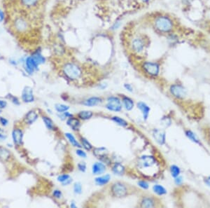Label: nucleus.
I'll use <instances>...</instances> for the list:
<instances>
[{"instance_id":"1","label":"nucleus","mask_w":210,"mask_h":208,"mask_svg":"<svg viewBox=\"0 0 210 208\" xmlns=\"http://www.w3.org/2000/svg\"><path fill=\"white\" fill-rule=\"evenodd\" d=\"M153 26L161 33H169L174 28V23L170 17L161 15L154 19Z\"/></svg>"},{"instance_id":"2","label":"nucleus","mask_w":210,"mask_h":208,"mask_svg":"<svg viewBox=\"0 0 210 208\" xmlns=\"http://www.w3.org/2000/svg\"><path fill=\"white\" fill-rule=\"evenodd\" d=\"M63 72L68 79L72 81L79 79L82 75V70L74 62H67L63 67Z\"/></svg>"},{"instance_id":"3","label":"nucleus","mask_w":210,"mask_h":208,"mask_svg":"<svg viewBox=\"0 0 210 208\" xmlns=\"http://www.w3.org/2000/svg\"><path fill=\"white\" fill-rule=\"evenodd\" d=\"M13 28L18 33H24L28 30L29 25L24 17L18 16L13 20Z\"/></svg>"},{"instance_id":"4","label":"nucleus","mask_w":210,"mask_h":208,"mask_svg":"<svg viewBox=\"0 0 210 208\" xmlns=\"http://www.w3.org/2000/svg\"><path fill=\"white\" fill-rule=\"evenodd\" d=\"M130 44H131L130 46H131L133 52L140 53L143 51L145 48V40L142 37L137 35L131 39Z\"/></svg>"},{"instance_id":"5","label":"nucleus","mask_w":210,"mask_h":208,"mask_svg":"<svg viewBox=\"0 0 210 208\" xmlns=\"http://www.w3.org/2000/svg\"><path fill=\"white\" fill-rule=\"evenodd\" d=\"M144 72L151 76H157L160 72V65L157 62H144L142 65Z\"/></svg>"},{"instance_id":"6","label":"nucleus","mask_w":210,"mask_h":208,"mask_svg":"<svg viewBox=\"0 0 210 208\" xmlns=\"http://www.w3.org/2000/svg\"><path fill=\"white\" fill-rule=\"evenodd\" d=\"M170 91L172 96L177 99H184L187 95L186 88L181 84H173L170 86Z\"/></svg>"},{"instance_id":"7","label":"nucleus","mask_w":210,"mask_h":208,"mask_svg":"<svg viewBox=\"0 0 210 208\" xmlns=\"http://www.w3.org/2000/svg\"><path fill=\"white\" fill-rule=\"evenodd\" d=\"M156 164V159L152 156H143L138 160V165L140 168L147 169L152 168Z\"/></svg>"},{"instance_id":"8","label":"nucleus","mask_w":210,"mask_h":208,"mask_svg":"<svg viewBox=\"0 0 210 208\" xmlns=\"http://www.w3.org/2000/svg\"><path fill=\"white\" fill-rule=\"evenodd\" d=\"M111 191L113 195L118 198L125 197L128 194V189H127L126 186L120 182L113 184L111 187Z\"/></svg>"},{"instance_id":"9","label":"nucleus","mask_w":210,"mask_h":208,"mask_svg":"<svg viewBox=\"0 0 210 208\" xmlns=\"http://www.w3.org/2000/svg\"><path fill=\"white\" fill-rule=\"evenodd\" d=\"M106 108L110 111L119 112L122 109L120 100L116 97H110L108 98Z\"/></svg>"},{"instance_id":"10","label":"nucleus","mask_w":210,"mask_h":208,"mask_svg":"<svg viewBox=\"0 0 210 208\" xmlns=\"http://www.w3.org/2000/svg\"><path fill=\"white\" fill-rule=\"evenodd\" d=\"M24 63L26 72L29 74H32L34 71L38 70L39 65L37 63V62L34 60V58L31 55L25 59Z\"/></svg>"},{"instance_id":"11","label":"nucleus","mask_w":210,"mask_h":208,"mask_svg":"<svg viewBox=\"0 0 210 208\" xmlns=\"http://www.w3.org/2000/svg\"><path fill=\"white\" fill-rule=\"evenodd\" d=\"M153 137L158 144L163 145L166 140V135L164 130L161 129H154L153 130Z\"/></svg>"},{"instance_id":"12","label":"nucleus","mask_w":210,"mask_h":208,"mask_svg":"<svg viewBox=\"0 0 210 208\" xmlns=\"http://www.w3.org/2000/svg\"><path fill=\"white\" fill-rule=\"evenodd\" d=\"M23 100L25 102H32L34 100L33 91L30 87H25L22 93Z\"/></svg>"},{"instance_id":"13","label":"nucleus","mask_w":210,"mask_h":208,"mask_svg":"<svg viewBox=\"0 0 210 208\" xmlns=\"http://www.w3.org/2000/svg\"><path fill=\"white\" fill-rule=\"evenodd\" d=\"M23 131L19 128L14 129L12 133V138L14 143L17 145H20L23 142Z\"/></svg>"},{"instance_id":"14","label":"nucleus","mask_w":210,"mask_h":208,"mask_svg":"<svg viewBox=\"0 0 210 208\" xmlns=\"http://www.w3.org/2000/svg\"><path fill=\"white\" fill-rule=\"evenodd\" d=\"M19 2L24 8H34L39 4L41 0H19Z\"/></svg>"},{"instance_id":"15","label":"nucleus","mask_w":210,"mask_h":208,"mask_svg":"<svg viewBox=\"0 0 210 208\" xmlns=\"http://www.w3.org/2000/svg\"><path fill=\"white\" fill-rule=\"evenodd\" d=\"M137 107L138 109H140V111L143 114V118L144 120H146L148 117H149V112L151 109L149 106H148L146 103L142 102H140L137 104Z\"/></svg>"},{"instance_id":"16","label":"nucleus","mask_w":210,"mask_h":208,"mask_svg":"<svg viewBox=\"0 0 210 208\" xmlns=\"http://www.w3.org/2000/svg\"><path fill=\"white\" fill-rule=\"evenodd\" d=\"M32 57L34 58V60L37 62V63L40 65L41 64H44L46 62V58L44 56L42 55L41 50L39 49H37L35 50L34 52L32 54Z\"/></svg>"},{"instance_id":"17","label":"nucleus","mask_w":210,"mask_h":208,"mask_svg":"<svg viewBox=\"0 0 210 208\" xmlns=\"http://www.w3.org/2000/svg\"><path fill=\"white\" fill-rule=\"evenodd\" d=\"M102 102V100L101 98L97 97H92L87 99L86 100H85L84 102V105L85 106H88V107H94V106H97L99 104H100Z\"/></svg>"},{"instance_id":"18","label":"nucleus","mask_w":210,"mask_h":208,"mask_svg":"<svg viewBox=\"0 0 210 208\" xmlns=\"http://www.w3.org/2000/svg\"><path fill=\"white\" fill-rule=\"evenodd\" d=\"M105 165L102 163H95V164H93L92 168L93 173L96 175L102 174L105 171Z\"/></svg>"},{"instance_id":"19","label":"nucleus","mask_w":210,"mask_h":208,"mask_svg":"<svg viewBox=\"0 0 210 208\" xmlns=\"http://www.w3.org/2000/svg\"><path fill=\"white\" fill-rule=\"evenodd\" d=\"M185 135L187 137V138L191 140L193 142L197 144H200L201 145V142L200 140V139L198 138V137L197 136V135L196 133H194L193 131H191L190 130H187L185 131Z\"/></svg>"},{"instance_id":"20","label":"nucleus","mask_w":210,"mask_h":208,"mask_svg":"<svg viewBox=\"0 0 210 208\" xmlns=\"http://www.w3.org/2000/svg\"><path fill=\"white\" fill-rule=\"evenodd\" d=\"M38 114L35 111H30L27 114L25 117V121L28 124H32L37 119Z\"/></svg>"},{"instance_id":"21","label":"nucleus","mask_w":210,"mask_h":208,"mask_svg":"<svg viewBox=\"0 0 210 208\" xmlns=\"http://www.w3.org/2000/svg\"><path fill=\"white\" fill-rule=\"evenodd\" d=\"M93 153L95 155L97 158L99 159H103L106 157V155H107L108 151L106 150V148L104 147H100V148H96L94 149Z\"/></svg>"},{"instance_id":"22","label":"nucleus","mask_w":210,"mask_h":208,"mask_svg":"<svg viewBox=\"0 0 210 208\" xmlns=\"http://www.w3.org/2000/svg\"><path fill=\"white\" fill-rule=\"evenodd\" d=\"M67 125L70 126L74 130H76L79 128L80 127V121L79 119L74 117H70L67 121Z\"/></svg>"},{"instance_id":"23","label":"nucleus","mask_w":210,"mask_h":208,"mask_svg":"<svg viewBox=\"0 0 210 208\" xmlns=\"http://www.w3.org/2000/svg\"><path fill=\"white\" fill-rule=\"evenodd\" d=\"M110 179H111L110 175L105 174V175H103V176L97 177L95 179V183L97 184V185L103 186V185H105V184H107L109 182Z\"/></svg>"},{"instance_id":"24","label":"nucleus","mask_w":210,"mask_h":208,"mask_svg":"<svg viewBox=\"0 0 210 208\" xmlns=\"http://www.w3.org/2000/svg\"><path fill=\"white\" fill-rule=\"evenodd\" d=\"M153 191L158 195H163L165 194H167V190L165 189V187H163L160 184H156L153 186Z\"/></svg>"},{"instance_id":"25","label":"nucleus","mask_w":210,"mask_h":208,"mask_svg":"<svg viewBox=\"0 0 210 208\" xmlns=\"http://www.w3.org/2000/svg\"><path fill=\"white\" fill-rule=\"evenodd\" d=\"M114 173L118 175H122L125 172V168L120 163H115L114 165L112 168Z\"/></svg>"},{"instance_id":"26","label":"nucleus","mask_w":210,"mask_h":208,"mask_svg":"<svg viewBox=\"0 0 210 208\" xmlns=\"http://www.w3.org/2000/svg\"><path fill=\"white\" fill-rule=\"evenodd\" d=\"M123 103L124 105L125 108L128 111H131L134 107V102H133L132 100H131L130 97H124L123 98Z\"/></svg>"},{"instance_id":"27","label":"nucleus","mask_w":210,"mask_h":208,"mask_svg":"<svg viewBox=\"0 0 210 208\" xmlns=\"http://www.w3.org/2000/svg\"><path fill=\"white\" fill-rule=\"evenodd\" d=\"M58 182H61L63 184L64 186L68 185L71 182H72V179H71L69 175L68 174H62L60 176H59L58 177Z\"/></svg>"},{"instance_id":"28","label":"nucleus","mask_w":210,"mask_h":208,"mask_svg":"<svg viewBox=\"0 0 210 208\" xmlns=\"http://www.w3.org/2000/svg\"><path fill=\"white\" fill-rule=\"evenodd\" d=\"M155 205L154 200L151 198H145L141 201V206L142 207H153Z\"/></svg>"},{"instance_id":"29","label":"nucleus","mask_w":210,"mask_h":208,"mask_svg":"<svg viewBox=\"0 0 210 208\" xmlns=\"http://www.w3.org/2000/svg\"><path fill=\"white\" fill-rule=\"evenodd\" d=\"M93 112L90 111H81L79 113L78 117L83 120H88L93 117Z\"/></svg>"},{"instance_id":"30","label":"nucleus","mask_w":210,"mask_h":208,"mask_svg":"<svg viewBox=\"0 0 210 208\" xmlns=\"http://www.w3.org/2000/svg\"><path fill=\"white\" fill-rule=\"evenodd\" d=\"M65 136L67 138V139H69V141L71 144H72L74 147H79L81 148V144H80L79 142L76 140V138L74 137V135L72 134H71V133H65Z\"/></svg>"},{"instance_id":"31","label":"nucleus","mask_w":210,"mask_h":208,"mask_svg":"<svg viewBox=\"0 0 210 208\" xmlns=\"http://www.w3.org/2000/svg\"><path fill=\"white\" fill-rule=\"evenodd\" d=\"M11 156L10 152L4 148H0V159L6 160L9 159Z\"/></svg>"},{"instance_id":"32","label":"nucleus","mask_w":210,"mask_h":208,"mask_svg":"<svg viewBox=\"0 0 210 208\" xmlns=\"http://www.w3.org/2000/svg\"><path fill=\"white\" fill-rule=\"evenodd\" d=\"M170 173L172 176L174 178H175L179 176L180 173H181V170H180V168L177 165H173L170 167Z\"/></svg>"},{"instance_id":"33","label":"nucleus","mask_w":210,"mask_h":208,"mask_svg":"<svg viewBox=\"0 0 210 208\" xmlns=\"http://www.w3.org/2000/svg\"><path fill=\"white\" fill-rule=\"evenodd\" d=\"M43 121L44 123H45L46 126L48 127L49 130H53L55 128L54 123H53V121L50 118L47 117H43Z\"/></svg>"},{"instance_id":"34","label":"nucleus","mask_w":210,"mask_h":208,"mask_svg":"<svg viewBox=\"0 0 210 208\" xmlns=\"http://www.w3.org/2000/svg\"><path fill=\"white\" fill-rule=\"evenodd\" d=\"M112 120H113L115 123H117L118 125H119L120 126H123V127H125L128 126V123H127V121H125L123 118H121L118 117H114L112 118Z\"/></svg>"},{"instance_id":"35","label":"nucleus","mask_w":210,"mask_h":208,"mask_svg":"<svg viewBox=\"0 0 210 208\" xmlns=\"http://www.w3.org/2000/svg\"><path fill=\"white\" fill-rule=\"evenodd\" d=\"M55 107L56 110H57L58 112H60V113L67 112L68 109H69V107L67 106V105H63V104H56Z\"/></svg>"},{"instance_id":"36","label":"nucleus","mask_w":210,"mask_h":208,"mask_svg":"<svg viewBox=\"0 0 210 208\" xmlns=\"http://www.w3.org/2000/svg\"><path fill=\"white\" fill-rule=\"evenodd\" d=\"M122 24H123L122 20L118 19L116 21L114 22L113 24L111 25V26L110 27V29L111 31H116L120 28Z\"/></svg>"},{"instance_id":"37","label":"nucleus","mask_w":210,"mask_h":208,"mask_svg":"<svg viewBox=\"0 0 210 208\" xmlns=\"http://www.w3.org/2000/svg\"><path fill=\"white\" fill-rule=\"evenodd\" d=\"M81 142H82V145L83 147H84L85 149L87 150H90L91 148H92L93 146L92 144H91L89 142H88L86 139L85 138H82L81 139Z\"/></svg>"},{"instance_id":"38","label":"nucleus","mask_w":210,"mask_h":208,"mask_svg":"<svg viewBox=\"0 0 210 208\" xmlns=\"http://www.w3.org/2000/svg\"><path fill=\"white\" fill-rule=\"evenodd\" d=\"M74 191L75 194H80L82 193V186L81 184L77 182L74 184Z\"/></svg>"},{"instance_id":"39","label":"nucleus","mask_w":210,"mask_h":208,"mask_svg":"<svg viewBox=\"0 0 210 208\" xmlns=\"http://www.w3.org/2000/svg\"><path fill=\"white\" fill-rule=\"evenodd\" d=\"M138 185L143 189H148L149 186V184H148L146 181H140V182H138Z\"/></svg>"},{"instance_id":"40","label":"nucleus","mask_w":210,"mask_h":208,"mask_svg":"<svg viewBox=\"0 0 210 208\" xmlns=\"http://www.w3.org/2000/svg\"><path fill=\"white\" fill-rule=\"evenodd\" d=\"M174 183H175L177 185H181L183 183V177L181 176H178L174 178Z\"/></svg>"},{"instance_id":"41","label":"nucleus","mask_w":210,"mask_h":208,"mask_svg":"<svg viewBox=\"0 0 210 208\" xmlns=\"http://www.w3.org/2000/svg\"><path fill=\"white\" fill-rule=\"evenodd\" d=\"M6 19V14L4 11L0 8V23H3Z\"/></svg>"},{"instance_id":"42","label":"nucleus","mask_w":210,"mask_h":208,"mask_svg":"<svg viewBox=\"0 0 210 208\" xmlns=\"http://www.w3.org/2000/svg\"><path fill=\"white\" fill-rule=\"evenodd\" d=\"M76 154L80 157H81V158H86V153H85V151H84L81 149H78L76 150Z\"/></svg>"},{"instance_id":"43","label":"nucleus","mask_w":210,"mask_h":208,"mask_svg":"<svg viewBox=\"0 0 210 208\" xmlns=\"http://www.w3.org/2000/svg\"><path fill=\"white\" fill-rule=\"evenodd\" d=\"M78 167H79V170L81 172H85V170H86V165H85L84 163H79V164L78 165Z\"/></svg>"},{"instance_id":"44","label":"nucleus","mask_w":210,"mask_h":208,"mask_svg":"<svg viewBox=\"0 0 210 208\" xmlns=\"http://www.w3.org/2000/svg\"><path fill=\"white\" fill-rule=\"evenodd\" d=\"M53 196L56 198H60L62 196V193L60 191H59V190H55V191H53Z\"/></svg>"},{"instance_id":"45","label":"nucleus","mask_w":210,"mask_h":208,"mask_svg":"<svg viewBox=\"0 0 210 208\" xmlns=\"http://www.w3.org/2000/svg\"><path fill=\"white\" fill-rule=\"evenodd\" d=\"M124 87H125V88L126 89L127 91H130V92H132V90H133L132 86L131 84H124Z\"/></svg>"},{"instance_id":"46","label":"nucleus","mask_w":210,"mask_h":208,"mask_svg":"<svg viewBox=\"0 0 210 208\" xmlns=\"http://www.w3.org/2000/svg\"><path fill=\"white\" fill-rule=\"evenodd\" d=\"M7 105V102H5V101H4V100H0V109H3V108L6 107Z\"/></svg>"},{"instance_id":"47","label":"nucleus","mask_w":210,"mask_h":208,"mask_svg":"<svg viewBox=\"0 0 210 208\" xmlns=\"http://www.w3.org/2000/svg\"><path fill=\"white\" fill-rule=\"evenodd\" d=\"M204 182L206 184V185L209 186L210 188V176L209 177H207L206 178H205V179H204Z\"/></svg>"},{"instance_id":"48","label":"nucleus","mask_w":210,"mask_h":208,"mask_svg":"<svg viewBox=\"0 0 210 208\" xmlns=\"http://www.w3.org/2000/svg\"><path fill=\"white\" fill-rule=\"evenodd\" d=\"M0 123H1L3 126H6L8 123V121L4 118H0Z\"/></svg>"},{"instance_id":"49","label":"nucleus","mask_w":210,"mask_h":208,"mask_svg":"<svg viewBox=\"0 0 210 208\" xmlns=\"http://www.w3.org/2000/svg\"><path fill=\"white\" fill-rule=\"evenodd\" d=\"M9 62H11V64L13 65H17V62L16 60H9Z\"/></svg>"},{"instance_id":"50","label":"nucleus","mask_w":210,"mask_h":208,"mask_svg":"<svg viewBox=\"0 0 210 208\" xmlns=\"http://www.w3.org/2000/svg\"><path fill=\"white\" fill-rule=\"evenodd\" d=\"M139 1H140L141 2H143V3H148V2H149L151 0H139Z\"/></svg>"},{"instance_id":"51","label":"nucleus","mask_w":210,"mask_h":208,"mask_svg":"<svg viewBox=\"0 0 210 208\" xmlns=\"http://www.w3.org/2000/svg\"><path fill=\"white\" fill-rule=\"evenodd\" d=\"M71 207H74V208L76 207V206L75 205V204H74V203H72V204H71Z\"/></svg>"},{"instance_id":"52","label":"nucleus","mask_w":210,"mask_h":208,"mask_svg":"<svg viewBox=\"0 0 210 208\" xmlns=\"http://www.w3.org/2000/svg\"><path fill=\"white\" fill-rule=\"evenodd\" d=\"M5 138V137L4 136H3L2 135H1V134H0V139H4Z\"/></svg>"},{"instance_id":"53","label":"nucleus","mask_w":210,"mask_h":208,"mask_svg":"<svg viewBox=\"0 0 210 208\" xmlns=\"http://www.w3.org/2000/svg\"><path fill=\"white\" fill-rule=\"evenodd\" d=\"M2 59H3V56L0 54V60H2Z\"/></svg>"}]
</instances>
